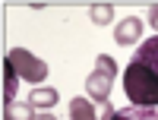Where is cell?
<instances>
[{
    "label": "cell",
    "mask_w": 158,
    "mask_h": 120,
    "mask_svg": "<svg viewBox=\"0 0 158 120\" xmlns=\"http://www.w3.org/2000/svg\"><path fill=\"white\" fill-rule=\"evenodd\" d=\"M19 73L13 70V66L3 60V104H10V101H16V89H19Z\"/></svg>",
    "instance_id": "cell-8"
},
{
    "label": "cell",
    "mask_w": 158,
    "mask_h": 120,
    "mask_svg": "<svg viewBox=\"0 0 158 120\" xmlns=\"http://www.w3.org/2000/svg\"><path fill=\"white\" fill-rule=\"evenodd\" d=\"M139 38H142V19L127 16V19L117 22V29H114V41L120 44V48H133V44H139Z\"/></svg>",
    "instance_id": "cell-3"
},
{
    "label": "cell",
    "mask_w": 158,
    "mask_h": 120,
    "mask_svg": "<svg viewBox=\"0 0 158 120\" xmlns=\"http://www.w3.org/2000/svg\"><path fill=\"white\" fill-rule=\"evenodd\" d=\"M111 85H114V79L95 70V73L85 79V95H89L92 101H98V104H108V98H111Z\"/></svg>",
    "instance_id": "cell-5"
},
{
    "label": "cell",
    "mask_w": 158,
    "mask_h": 120,
    "mask_svg": "<svg viewBox=\"0 0 158 120\" xmlns=\"http://www.w3.org/2000/svg\"><path fill=\"white\" fill-rule=\"evenodd\" d=\"M98 120H158V108H111V101L104 104V114Z\"/></svg>",
    "instance_id": "cell-4"
},
{
    "label": "cell",
    "mask_w": 158,
    "mask_h": 120,
    "mask_svg": "<svg viewBox=\"0 0 158 120\" xmlns=\"http://www.w3.org/2000/svg\"><path fill=\"white\" fill-rule=\"evenodd\" d=\"M70 120H98V117H95V108H92V101L73 98V101H70Z\"/></svg>",
    "instance_id": "cell-9"
},
{
    "label": "cell",
    "mask_w": 158,
    "mask_h": 120,
    "mask_svg": "<svg viewBox=\"0 0 158 120\" xmlns=\"http://www.w3.org/2000/svg\"><path fill=\"white\" fill-rule=\"evenodd\" d=\"M95 70L114 79V76H117V63H114V57H108V54H98V57H95Z\"/></svg>",
    "instance_id": "cell-11"
},
{
    "label": "cell",
    "mask_w": 158,
    "mask_h": 120,
    "mask_svg": "<svg viewBox=\"0 0 158 120\" xmlns=\"http://www.w3.org/2000/svg\"><path fill=\"white\" fill-rule=\"evenodd\" d=\"M6 63L19 73V79H22V82L41 85L44 79H48V63H44L41 57L29 54L25 48H10V51H6Z\"/></svg>",
    "instance_id": "cell-2"
},
{
    "label": "cell",
    "mask_w": 158,
    "mask_h": 120,
    "mask_svg": "<svg viewBox=\"0 0 158 120\" xmlns=\"http://www.w3.org/2000/svg\"><path fill=\"white\" fill-rule=\"evenodd\" d=\"M3 120H35V108L29 101H10L3 104Z\"/></svg>",
    "instance_id": "cell-6"
},
{
    "label": "cell",
    "mask_w": 158,
    "mask_h": 120,
    "mask_svg": "<svg viewBox=\"0 0 158 120\" xmlns=\"http://www.w3.org/2000/svg\"><path fill=\"white\" fill-rule=\"evenodd\" d=\"M149 25H152V29H155V35H158V3L149 10Z\"/></svg>",
    "instance_id": "cell-12"
},
{
    "label": "cell",
    "mask_w": 158,
    "mask_h": 120,
    "mask_svg": "<svg viewBox=\"0 0 158 120\" xmlns=\"http://www.w3.org/2000/svg\"><path fill=\"white\" fill-rule=\"evenodd\" d=\"M89 19L95 22V25H108L114 19V6L111 3H92L89 6Z\"/></svg>",
    "instance_id": "cell-10"
},
{
    "label": "cell",
    "mask_w": 158,
    "mask_h": 120,
    "mask_svg": "<svg viewBox=\"0 0 158 120\" xmlns=\"http://www.w3.org/2000/svg\"><path fill=\"white\" fill-rule=\"evenodd\" d=\"M57 101H60V95H57V89H48V85H41V89H35V92H32V98H29V104H32V108H41V111H48V108H54Z\"/></svg>",
    "instance_id": "cell-7"
},
{
    "label": "cell",
    "mask_w": 158,
    "mask_h": 120,
    "mask_svg": "<svg viewBox=\"0 0 158 120\" xmlns=\"http://www.w3.org/2000/svg\"><path fill=\"white\" fill-rule=\"evenodd\" d=\"M35 120H57V117H51V114H35Z\"/></svg>",
    "instance_id": "cell-13"
},
{
    "label": "cell",
    "mask_w": 158,
    "mask_h": 120,
    "mask_svg": "<svg viewBox=\"0 0 158 120\" xmlns=\"http://www.w3.org/2000/svg\"><path fill=\"white\" fill-rule=\"evenodd\" d=\"M123 92L133 108H158V35L133 51L123 70Z\"/></svg>",
    "instance_id": "cell-1"
}]
</instances>
